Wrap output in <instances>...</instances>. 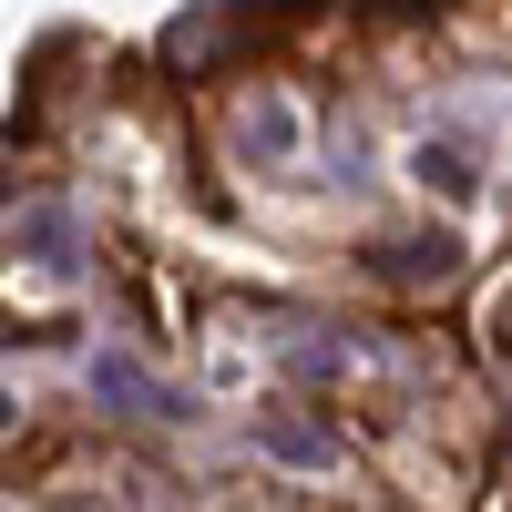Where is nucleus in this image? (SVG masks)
Segmentation results:
<instances>
[{
    "label": "nucleus",
    "instance_id": "nucleus-6",
    "mask_svg": "<svg viewBox=\"0 0 512 512\" xmlns=\"http://www.w3.org/2000/svg\"><path fill=\"white\" fill-rule=\"evenodd\" d=\"M492 338H502V349H512V287L492 297Z\"/></svg>",
    "mask_w": 512,
    "mask_h": 512
},
{
    "label": "nucleus",
    "instance_id": "nucleus-2",
    "mask_svg": "<svg viewBox=\"0 0 512 512\" xmlns=\"http://www.w3.org/2000/svg\"><path fill=\"white\" fill-rule=\"evenodd\" d=\"M369 267L390 277V287H451V277H461V246H451V236H410V246H379Z\"/></svg>",
    "mask_w": 512,
    "mask_h": 512
},
{
    "label": "nucleus",
    "instance_id": "nucleus-4",
    "mask_svg": "<svg viewBox=\"0 0 512 512\" xmlns=\"http://www.w3.org/2000/svg\"><path fill=\"white\" fill-rule=\"evenodd\" d=\"M256 441H267L277 461H328V451H338V441L318 431V420H267V431H256Z\"/></svg>",
    "mask_w": 512,
    "mask_h": 512
},
{
    "label": "nucleus",
    "instance_id": "nucleus-5",
    "mask_svg": "<svg viewBox=\"0 0 512 512\" xmlns=\"http://www.w3.org/2000/svg\"><path fill=\"white\" fill-rule=\"evenodd\" d=\"M420 175H431V185H451V195H461V185H472V164H461L451 144H420Z\"/></svg>",
    "mask_w": 512,
    "mask_h": 512
},
{
    "label": "nucleus",
    "instance_id": "nucleus-1",
    "mask_svg": "<svg viewBox=\"0 0 512 512\" xmlns=\"http://www.w3.org/2000/svg\"><path fill=\"white\" fill-rule=\"evenodd\" d=\"M246 41H256V11L226 0V11H195V21L164 31V62H175V72H216L226 52H246Z\"/></svg>",
    "mask_w": 512,
    "mask_h": 512
},
{
    "label": "nucleus",
    "instance_id": "nucleus-3",
    "mask_svg": "<svg viewBox=\"0 0 512 512\" xmlns=\"http://www.w3.org/2000/svg\"><path fill=\"white\" fill-rule=\"evenodd\" d=\"M93 390H103V400H123V410H164V390H154L134 359H103V369H93Z\"/></svg>",
    "mask_w": 512,
    "mask_h": 512
}]
</instances>
